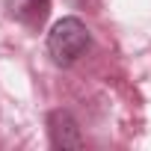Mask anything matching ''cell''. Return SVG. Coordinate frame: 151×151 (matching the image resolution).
Masks as SVG:
<instances>
[{
  "mask_svg": "<svg viewBox=\"0 0 151 151\" xmlns=\"http://www.w3.org/2000/svg\"><path fill=\"white\" fill-rule=\"evenodd\" d=\"M92 45V36L80 18H62L47 33V53L56 65H74Z\"/></svg>",
  "mask_w": 151,
  "mask_h": 151,
  "instance_id": "6da1fadb",
  "label": "cell"
},
{
  "mask_svg": "<svg viewBox=\"0 0 151 151\" xmlns=\"http://www.w3.org/2000/svg\"><path fill=\"white\" fill-rule=\"evenodd\" d=\"M47 133H50L53 148H83L80 127H77V122H74V116L68 110H53L47 116Z\"/></svg>",
  "mask_w": 151,
  "mask_h": 151,
  "instance_id": "7a4b0ae2",
  "label": "cell"
},
{
  "mask_svg": "<svg viewBox=\"0 0 151 151\" xmlns=\"http://www.w3.org/2000/svg\"><path fill=\"white\" fill-rule=\"evenodd\" d=\"M9 18L27 24V27H42L50 15V0H3Z\"/></svg>",
  "mask_w": 151,
  "mask_h": 151,
  "instance_id": "3957f363",
  "label": "cell"
}]
</instances>
